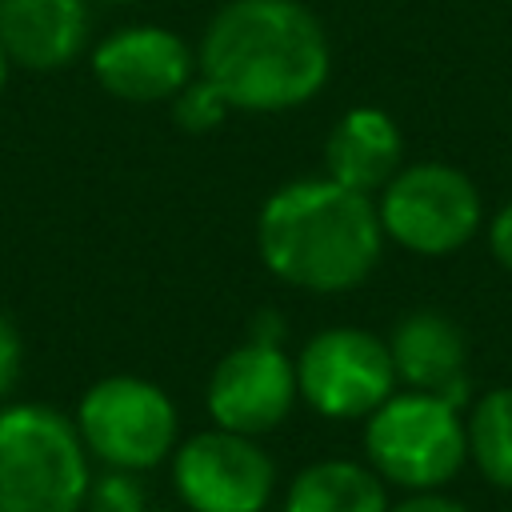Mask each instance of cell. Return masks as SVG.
<instances>
[{
  "mask_svg": "<svg viewBox=\"0 0 512 512\" xmlns=\"http://www.w3.org/2000/svg\"><path fill=\"white\" fill-rule=\"evenodd\" d=\"M92 0H0V44L28 72L72 64L92 36Z\"/></svg>",
  "mask_w": 512,
  "mask_h": 512,
  "instance_id": "12",
  "label": "cell"
},
{
  "mask_svg": "<svg viewBox=\"0 0 512 512\" xmlns=\"http://www.w3.org/2000/svg\"><path fill=\"white\" fill-rule=\"evenodd\" d=\"M20 372H24V336L12 324V316L0 312V404L16 392Z\"/></svg>",
  "mask_w": 512,
  "mask_h": 512,
  "instance_id": "18",
  "label": "cell"
},
{
  "mask_svg": "<svg viewBox=\"0 0 512 512\" xmlns=\"http://www.w3.org/2000/svg\"><path fill=\"white\" fill-rule=\"evenodd\" d=\"M284 332H288V324L280 312H260L248 324V340H264V344H284Z\"/></svg>",
  "mask_w": 512,
  "mask_h": 512,
  "instance_id": "21",
  "label": "cell"
},
{
  "mask_svg": "<svg viewBox=\"0 0 512 512\" xmlns=\"http://www.w3.org/2000/svg\"><path fill=\"white\" fill-rule=\"evenodd\" d=\"M196 72L232 112H292L328 84L332 44L300 0H224L200 32Z\"/></svg>",
  "mask_w": 512,
  "mask_h": 512,
  "instance_id": "1",
  "label": "cell"
},
{
  "mask_svg": "<svg viewBox=\"0 0 512 512\" xmlns=\"http://www.w3.org/2000/svg\"><path fill=\"white\" fill-rule=\"evenodd\" d=\"M364 460L372 472L404 492L444 488L468 460L464 408L432 392H392L364 420Z\"/></svg>",
  "mask_w": 512,
  "mask_h": 512,
  "instance_id": "4",
  "label": "cell"
},
{
  "mask_svg": "<svg viewBox=\"0 0 512 512\" xmlns=\"http://www.w3.org/2000/svg\"><path fill=\"white\" fill-rule=\"evenodd\" d=\"M84 512H148V488L140 472H124V468L92 472Z\"/></svg>",
  "mask_w": 512,
  "mask_h": 512,
  "instance_id": "16",
  "label": "cell"
},
{
  "mask_svg": "<svg viewBox=\"0 0 512 512\" xmlns=\"http://www.w3.org/2000/svg\"><path fill=\"white\" fill-rule=\"evenodd\" d=\"M284 512H388V484L368 460H312L288 480Z\"/></svg>",
  "mask_w": 512,
  "mask_h": 512,
  "instance_id": "14",
  "label": "cell"
},
{
  "mask_svg": "<svg viewBox=\"0 0 512 512\" xmlns=\"http://www.w3.org/2000/svg\"><path fill=\"white\" fill-rule=\"evenodd\" d=\"M72 420L92 464L100 468L144 476L180 444V412L172 396L160 384L128 372H112L88 384Z\"/></svg>",
  "mask_w": 512,
  "mask_h": 512,
  "instance_id": "5",
  "label": "cell"
},
{
  "mask_svg": "<svg viewBox=\"0 0 512 512\" xmlns=\"http://www.w3.org/2000/svg\"><path fill=\"white\" fill-rule=\"evenodd\" d=\"M464 436H468V460L476 464V472L488 484L512 492V384L472 400Z\"/></svg>",
  "mask_w": 512,
  "mask_h": 512,
  "instance_id": "15",
  "label": "cell"
},
{
  "mask_svg": "<svg viewBox=\"0 0 512 512\" xmlns=\"http://www.w3.org/2000/svg\"><path fill=\"white\" fill-rule=\"evenodd\" d=\"M92 456L76 420L44 400L0 404V512H84Z\"/></svg>",
  "mask_w": 512,
  "mask_h": 512,
  "instance_id": "3",
  "label": "cell"
},
{
  "mask_svg": "<svg viewBox=\"0 0 512 512\" xmlns=\"http://www.w3.org/2000/svg\"><path fill=\"white\" fill-rule=\"evenodd\" d=\"M228 100L216 92V84H208L200 72L172 96V120L184 128V132H212L224 124L228 116Z\"/></svg>",
  "mask_w": 512,
  "mask_h": 512,
  "instance_id": "17",
  "label": "cell"
},
{
  "mask_svg": "<svg viewBox=\"0 0 512 512\" xmlns=\"http://www.w3.org/2000/svg\"><path fill=\"white\" fill-rule=\"evenodd\" d=\"M172 492L188 512H268L276 460L256 436L204 428L172 448Z\"/></svg>",
  "mask_w": 512,
  "mask_h": 512,
  "instance_id": "8",
  "label": "cell"
},
{
  "mask_svg": "<svg viewBox=\"0 0 512 512\" xmlns=\"http://www.w3.org/2000/svg\"><path fill=\"white\" fill-rule=\"evenodd\" d=\"M148 512H156V508H148Z\"/></svg>",
  "mask_w": 512,
  "mask_h": 512,
  "instance_id": "24",
  "label": "cell"
},
{
  "mask_svg": "<svg viewBox=\"0 0 512 512\" xmlns=\"http://www.w3.org/2000/svg\"><path fill=\"white\" fill-rule=\"evenodd\" d=\"M488 248L496 256V264L504 272H512V200L492 216V224H488Z\"/></svg>",
  "mask_w": 512,
  "mask_h": 512,
  "instance_id": "19",
  "label": "cell"
},
{
  "mask_svg": "<svg viewBox=\"0 0 512 512\" xmlns=\"http://www.w3.org/2000/svg\"><path fill=\"white\" fill-rule=\"evenodd\" d=\"M384 344H388L396 380L404 388L444 396L456 408L468 404V396H472L468 340H464V328L452 316H444L436 308H416V312H408L392 324Z\"/></svg>",
  "mask_w": 512,
  "mask_h": 512,
  "instance_id": "11",
  "label": "cell"
},
{
  "mask_svg": "<svg viewBox=\"0 0 512 512\" xmlns=\"http://www.w3.org/2000/svg\"><path fill=\"white\" fill-rule=\"evenodd\" d=\"M388 512H468V508L436 488V492H408L400 504H388Z\"/></svg>",
  "mask_w": 512,
  "mask_h": 512,
  "instance_id": "20",
  "label": "cell"
},
{
  "mask_svg": "<svg viewBox=\"0 0 512 512\" xmlns=\"http://www.w3.org/2000/svg\"><path fill=\"white\" fill-rule=\"evenodd\" d=\"M400 168H404V136H400V124L384 108L360 104V108H348L332 124V132L324 140V176L328 180H336L352 192L376 196Z\"/></svg>",
  "mask_w": 512,
  "mask_h": 512,
  "instance_id": "13",
  "label": "cell"
},
{
  "mask_svg": "<svg viewBox=\"0 0 512 512\" xmlns=\"http://www.w3.org/2000/svg\"><path fill=\"white\" fill-rule=\"evenodd\" d=\"M8 72H12V60H8V52H4V44H0V92H4V84H8Z\"/></svg>",
  "mask_w": 512,
  "mask_h": 512,
  "instance_id": "22",
  "label": "cell"
},
{
  "mask_svg": "<svg viewBox=\"0 0 512 512\" xmlns=\"http://www.w3.org/2000/svg\"><path fill=\"white\" fill-rule=\"evenodd\" d=\"M96 4H132V0H96Z\"/></svg>",
  "mask_w": 512,
  "mask_h": 512,
  "instance_id": "23",
  "label": "cell"
},
{
  "mask_svg": "<svg viewBox=\"0 0 512 512\" xmlns=\"http://www.w3.org/2000/svg\"><path fill=\"white\" fill-rule=\"evenodd\" d=\"M296 404V364L284 352V344L264 340H244L232 352H224L204 388V408L212 424L256 440L276 432Z\"/></svg>",
  "mask_w": 512,
  "mask_h": 512,
  "instance_id": "9",
  "label": "cell"
},
{
  "mask_svg": "<svg viewBox=\"0 0 512 512\" xmlns=\"http://www.w3.org/2000/svg\"><path fill=\"white\" fill-rule=\"evenodd\" d=\"M292 364L300 400L324 420H368L400 384L384 336L356 324L312 332Z\"/></svg>",
  "mask_w": 512,
  "mask_h": 512,
  "instance_id": "7",
  "label": "cell"
},
{
  "mask_svg": "<svg viewBox=\"0 0 512 512\" xmlns=\"http://www.w3.org/2000/svg\"><path fill=\"white\" fill-rule=\"evenodd\" d=\"M376 212L384 240L416 256H448L476 236L484 220V200L472 176H464L456 164L420 160L404 164L380 188Z\"/></svg>",
  "mask_w": 512,
  "mask_h": 512,
  "instance_id": "6",
  "label": "cell"
},
{
  "mask_svg": "<svg viewBox=\"0 0 512 512\" xmlns=\"http://www.w3.org/2000/svg\"><path fill=\"white\" fill-rule=\"evenodd\" d=\"M96 84L128 104L172 100L196 76V48L160 24H128L96 40L92 48Z\"/></svg>",
  "mask_w": 512,
  "mask_h": 512,
  "instance_id": "10",
  "label": "cell"
},
{
  "mask_svg": "<svg viewBox=\"0 0 512 512\" xmlns=\"http://www.w3.org/2000/svg\"><path fill=\"white\" fill-rule=\"evenodd\" d=\"M260 264L288 288L336 296L360 288L384 252L376 200L328 176L280 184L256 212Z\"/></svg>",
  "mask_w": 512,
  "mask_h": 512,
  "instance_id": "2",
  "label": "cell"
}]
</instances>
